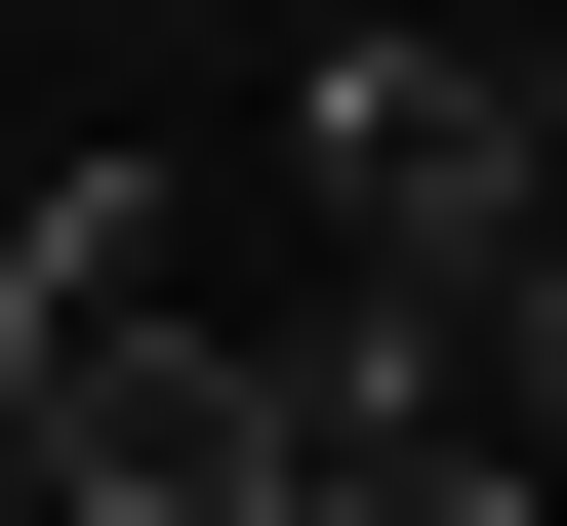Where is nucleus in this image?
<instances>
[{"instance_id": "f257e3e1", "label": "nucleus", "mask_w": 567, "mask_h": 526, "mask_svg": "<svg viewBox=\"0 0 567 526\" xmlns=\"http://www.w3.org/2000/svg\"><path fill=\"white\" fill-rule=\"evenodd\" d=\"M284 203L365 244V324H446V364H486V283L567 244V163H527V41H324V82H284Z\"/></svg>"}, {"instance_id": "f03ea898", "label": "nucleus", "mask_w": 567, "mask_h": 526, "mask_svg": "<svg viewBox=\"0 0 567 526\" xmlns=\"http://www.w3.org/2000/svg\"><path fill=\"white\" fill-rule=\"evenodd\" d=\"M0 486H41V526H284V364L244 324H82Z\"/></svg>"}, {"instance_id": "7ed1b4c3", "label": "nucleus", "mask_w": 567, "mask_h": 526, "mask_svg": "<svg viewBox=\"0 0 567 526\" xmlns=\"http://www.w3.org/2000/svg\"><path fill=\"white\" fill-rule=\"evenodd\" d=\"M284 526H527V405L446 324H284Z\"/></svg>"}, {"instance_id": "20e7f679", "label": "nucleus", "mask_w": 567, "mask_h": 526, "mask_svg": "<svg viewBox=\"0 0 567 526\" xmlns=\"http://www.w3.org/2000/svg\"><path fill=\"white\" fill-rule=\"evenodd\" d=\"M82 324H122V203L41 163V203H0V445H41V364H82Z\"/></svg>"}, {"instance_id": "39448f33", "label": "nucleus", "mask_w": 567, "mask_h": 526, "mask_svg": "<svg viewBox=\"0 0 567 526\" xmlns=\"http://www.w3.org/2000/svg\"><path fill=\"white\" fill-rule=\"evenodd\" d=\"M486 405H527V486H567V244H527V283H486Z\"/></svg>"}, {"instance_id": "423d86ee", "label": "nucleus", "mask_w": 567, "mask_h": 526, "mask_svg": "<svg viewBox=\"0 0 567 526\" xmlns=\"http://www.w3.org/2000/svg\"><path fill=\"white\" fill-rule=\"evenodd\" d=\"M0 526H41V486H0Z\"/></svg>"}]
</instances>
